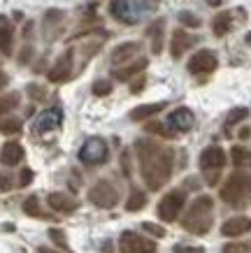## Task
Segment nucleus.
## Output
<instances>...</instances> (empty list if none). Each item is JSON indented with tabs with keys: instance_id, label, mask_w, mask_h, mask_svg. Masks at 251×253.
<instances>
[{
	"instance_id": "f257e3e1",
	"label": "nucleus",
	"mask_w": 251,
	"mask_h": 253,
	"mask_svg": "<svg viewBox=\"0 0 251 253\" xmlns=\"http://www.w3.org/2000/svg\"><path fill=\"white\" fill-rule=\"evenodd\" d=\"M140 174L145 179L149 191H160L172 176L175 168V151L170 146H163L153 139H137L135 142Z\"/></svg>"
},
{
	"instance_id": "f03ea898",
	"label": "nucleus",
	"mask_w": 251,
	"mask_h": 253,
	"mask_svg": "<svg viewBox=\"0 0 251 253\" xmlns=\"http://www.w3.org/2000/svg\"><path fill=\"white\" fill-rule=\"evenodd\" d=\"M214 223V200L209 195H198L189 211L182 216V228L191 235H207Z\"/></svg>"
},
{
	"instance_id": "7ed1b4c3",
	"label": "nucleus",
	"mask_w": 251,
	"mask_h": 253,
	"mask_svg": "<svg viewBox=\"0 0 251 253\" xmlns=\"http://www.w3.org/2000/svg\"><path fill=\"white\" fill-rule=\"evenodd\" d=\"M158 9V0H112L109 14L119 23L137 26V23Z\"/></svg>"
},
{
	"instance_id": "20e7f679",
	"label": "nucleus",
	"mask_w": 251,
	"mask_h": 253,
	"mask_svg": "<svg viewBox=\"0 0 251 253\" xmlns=\"http://www.w3.org/2000/svg\"><path fill=\"white\" fill-rule=\"evenodd\" d=\"M219 195L226 205L242 207L244 202L251 198V172H244V169L237 168V172H233L226 179V184L221 186Z\"/></svg>"
},
{
	"instance_id": "39448f33",
	"label": "nucleus",
	"mask_w": 251,
	"mask_h": 253,
	"mask_svg": "<svg viewBox=\"0 0 251 253\" xmlns=\"http://www.w3.org/2000/svg\"><path fill=\"white\" fill-rule=\"evenodd\" d=\"M79 161L84 165H102L109 161V146L102 137H89L79 149Z\"/></svg>"
},
{
	"instance_id": "423d86ee",
	"label": "nucleus",
	"mask_w": 251,
	"mask_h": 253,
	"mask_svg": "<svg viewBox=\"0 0 251 253\" xmlns=\"http://www.w3.org/2000/svg\"><path fill=\"white\" fill-rule=\"evenodd\" d=\"M184 205H186V193H184V191L175 188V191L165 193V195L160 198L158 207H156L158 218H160V221H165V223L177 221V216H179V211L184 209Z\"/></svg>"
},
{
	"instance_id": "0eeeda50",
	"label": "nucleus",
	"mask_w": 251,
	"mask_h": 253,
	"mask_svg": "<svg viewBox=\"0 0 251 253\" xmlns=\"http://www.w3.org/2000/svg\"><path fill=\"white\" fill-rule=\"evenodd\" d=\"M119 251L121 253H156V242L142 237L140 232L123 230L119 237Z\"/></svg>"
},
{
	"instance_id": "6e6552de",
	"label": "nucleus",
	"mask_w": 251,
	"mask_h": 253,
	"mask_svg": "<svg viewBox=\"0 0 251 253\" xmlns=\"http://www.w3.org/2000/svg\"><path fill=\"white\" fill-rule=\"evenodd\" d=\"M89 200L100 209H112V207H116V202H119V191H116L109 181L102 179V181H98V184L91 186Z\"/></svg>"
},
{
	"instance_id": "1a4fd4ad",
	"label": "nucleus",
	"mask_w": 251,
	"mask_h": 253,
	"mask_svg": "<svg viewBox=\"0 0 251 253\" xmlns=\"http://www.w3.org/2000/svg\"><path fill=\"white\" fill-rule=\"evenodd\" d=\"M219 65V58L212 49H200L198 54L191 56L189 61V72L191 75H212Z\"/></svg>"
},
{
	"instance_id": "9d476101",
	"label": "nucleus",
	"mask_w": 251,
	"mask_h": 253,
	"mask_svg": "<svg viewBox=\"0 0 251 253\" xmlns=\"http://www.w3.org/2000/svg\"><path fill=\"white\" fill-rule=\"evenodd\" d=\"M226 151L221 149V146L212 144L207 146V149H202V154H200L198 158V165L202 172H221L223 169V165H226Z\"/></svg>"
},
{
	"instance_id": "9b49d317",
	"label": "nucleus",
	"mask_w": 251,
	"mask_h": 253,
	"mask_svg": "<svg viewBox=\"0 0 251 253\" xmlns=\"http://www.w3.org/2000/svg\"><path fill=\"white\" fill-rule=\"evenodd\" d=\"M61 123H63L61 107L45 109V112L33 121V132H35V135H45V132H51V130H56V128H61Z\"/></svg>"
},
{
	"instance_id": "f8f14e48",
	"label": "nucleus",
	"mask_w": 251,
	"mask_h": 253,
	"mask_svg": "<svg viewBox=\"0 0 251 253\" xmlns=\"http://www.w3.org/2000/svg\"><path fill=\"white\" fill-rule=\"evenodd\" d=\"M72 63H75V49H68L58 61L53 63V68L49 70V75H47L49 82H51V84H63V82H68L70 75H72Z\"/></svg>"
},
{
	"instance_id": "ddd939ff",
	"label": "nucleus",
	"mask_w": 251,
	"mask_h": 253,
	"mask_svg": "<svg viewBox=\"0 0 251 253\" xmlns=\"http://www.w3.org/2000/svg\"><path fill=\"white\" fill-rule=\"evenodd\" d=\"M165 123L175 132H189V130H193V126H196V116H193V112H191L189 107H177L167 114Z\"/></svg>"
},
{
	"instance_id": "4468645a",
	"label": "nucleus",
	"mask_w": 251,
	"mask_h": 253,
	"mask_svg": "<svg viewBox=\"0 0 251 253\" xmlns=\"http://www.w3.org/2000/svg\"><path fill=\"white\" fill-rule=\"evenodd\" d=\"M140 51H142V44H140V42H123V44H119L114 51H112V65L119 68V65H126V63L135 61L137 56H140Z\"/></svg>"
},
{
	"instance_id": "2eb2a0df",
	"label": "nucleus",
	"mask_w": 251,
	"mask_h": 253,
	"mask_svg": "<svg viewBox=\"0 0 251 253\" xmlns=\"http://www.w3.org/2000/svg\"><path fill=\"white\" fill-rule=\"evenodd\" d=\"M196 42H198V38H196V35L186 33L184 28H177V31L172 33V40H170V54H172V58L184 56V51H186V49H191Z\"/></svg>"
},
{
	"instance_id": "dca6fc26",
	"label": "nucleus",
	"mask_w": 251,
	"mask_h": 253,
	"mask_svg": "<svg viewBox=\"0 0 251 253\" xmlns=\"http://www.w3.org/2000/svg\"><path fill=\"white\" fill-rule=\"evenodd\" d=\"M147 65H149V61H147L145 56H142V58L137 56L135 61L126 63L123 68H114V70H112V77L119 79V82H130L133 77H137V75H142Z\"/></svg>"
},
{
	"instance_id": "f3484780",
	"label": "nucleus",
	"mask_w": 251,
	"mask_h": 253,
	"mask_svg": "<svg viewBox=\"0 0 251 253\" xmlns=\"http://www.w3.org/2000/svg\"><path fill=\"white\" fill-rule=\"evenodd\" d=\"M47 202H49V207L53 211H61V214H72V211L79 209V202L72 195H68V193H49Z\"/></svg>"
},
{
	"instance_id": "a211bd4d",
	"label": "nucleus",
	"mask_w": 251,
	"mask_h": 253,
	"mask_svg": "<svg viewBox=\"0 0 251 253\" xmlns=\"http://www.w3.org/2000/svg\"><path fill=\"white\" fill-rule=\"evenodd\" d=\"M247 232H251V218H247V216H233L221 225L223 237H240V235H247Z\"/></svg>"
},
{
	"instance_id": "6ab92c4d",
	"label": "nucleus",
	"mask_w": 251,
	"mask_h": 253,
	"mask_svg": "<svg viewBox=\"0 0 251 253\" xmlns=\"http://www.w3.org/2000/svg\"><path fill=\"white\" fill-rule=\"evenodd\" d=\"M23 161V146L16 142V139H9L2 144L0 149V163L5 165V168H14L19 163Z\"/></svg>"
},
{
	"instance_id": "aec40b11",
	"label": "nucleus",
	"mask_w": 251,
	"mask_h": 253,
	"mask_svg": "<svg viewBox=\"0 0 251 253\" xmlns=\"http://www.w3.org/2000/svg\"><path fill=\"white\" fill-rule=\"evenodd\" d=\"M14 51V26L7 16H0V54L12 56Z\"/></svg>"
},
{
	"instance_id": "412c9836",
	"label": "nucleus",
	"mask_w": 251,
	"mask_h": 253,
	"mask_svg": "<svg viewBox=\"0 0 251 253\" xmlns=\"http://www.w3.org/2000/svg\"><path fill=\"white\" fill-rule=\"evenodd\" d=\"M165 107H167V102H149V105H140V107L130 109V121H147V119L160 114Z\"/></svg>"
},
{
	"instance_id": "4be33fe9",
	"label": "nucleus",
	"mask_w": 251,
	"mask_h": 253,
	"mask_svg": "<svg viewBox=\"0 0 251 253\" xmlns=\"http://www.w3.org/2000/svg\"><path fill=\"white\" fill-rule=\"evenodd\" d=\"M233 26H235V12H221V14L214 16L212 31L216 38H223V35H228L233 31Z\"/></svg>"
},
{
	"instance_id": "5701e85b",
	"label": "nucleus",
	"mask_w": 251,
	"mask_h": 253,
	"mask_svg": "<svg viewBox=\"0 0 251 253\" xmlns=\"http://www.w3.org/2000/svg\"><path fill=\"white\" fill-rule=\"evenodd\" d=\"M163 28H165V21H163V19H156V21L147 28V35L151 38L153 54H160V51H163Z\"/></svg>"
},
{
	"instance_id": "b1692460",
	"label": "nucleus",
	"mask_w": 251,
	"mask_h": 253,
	"mask_svg": "<svg viewBox=\"0 0 251 253\" xmlns=\"http://www.w3.org/2000/svg\"><path fill=\"white\" fill-rule=\"evenodd\" d=\"M230 161L240 169L251 168V149H247V146H233L230 149Z\"/></svg>"
},
{
	"instance_id": "393cba45",
	"label": "nucleus",
	"mask_w": 251,
	"mask_h": 253,
	"mask_svg": "<svg viewBox=\"0 0 251 253\" xmlns=\"http://www.w3.org/2000/svg\"><path fill=\"white\" fill-rule=\"evenodd\" d=\"M23 214L33 216V218H47V214L40 209V198L38 195H31V198L23 200Z\"/></svg>"
},
{
	"instance_id": "a878e982",
	"label": "nucleus",
	"mask_w": 251,
	"mask_h": 253,
	"mask_svg": "<svg viewBox=\"0 0 251 253\" xmlns=\"http://www.w3.org/2000/svg\"><path fill=\"white\" fill-rule=\"evenodd\" d=\"M145 130L147 132H153V135H160V137H165V139H170V137H175L177 132L167 126V123H160V121H149L145 126Z\"/></svg>"
},
{
	"instance_id": "bb28decb",
	"label": "nucleus",
	"mask_w": 251,
	"mask_h": 253,
	"mask_svg": "<svg viewBox=\"0 0 251 253\" xmlns=\"http://www.w3.org/2000/svg\"><path fill=\"white\" fill-rule=\"evenodd\" d=\"M21 119H14V116H2L0 119V132H5V135H16V132H21Z\"/></svg>"
},
{
	"instance_id": "cd10ccee",
	"label": "nucleus",
	"mask_w": 251,
	"mask_h": 253,
	"mask_svg": "<svg viewBox=\"0 0 251 253\" xmlns=\"http://www.w3.org/2000/svg\"><path fill=\"white\" fill-rule=\"evenodd\" d=\"M19 100H21V95H19V93H7V95H0V116L9 114L12 109L19 107Z\"/></svg>"
},
{
	"instance_id": "c85d7f7f",
	"label": "nucleus",
	"mask_w": 251,
	"mask_h": 253,
	"mask_svg": "<svg viewBox=\"0 0 251 253\" xmlns=\"http://www.w3.org/2000/svg\"><path fill=\"white\" fill-rule=\"evenodd\" d=\"M147 207V195L142 191H133L130 193V198L128 202H126V209L128 211H140V209H145Z\"/></svg>"
},
{
	"instance_id": "c756f323",
	"label": "nucleus",
	"mask_w": 251,
	"mask_h": 253,
	"mask_svg": "<svg viewBox=\"0 0 251 253\" xmlns=\"http://www.w3.org/2000/svg\"><path fill=\"white\" fill-rule=\"evenodd\" d=\"M247 116H249V109H247V107L230 109V114L226 116V130H230V128H233V126H237V123H242Z\"/></svg>"
},
{
	"instance_id": "7c9ffc66",
	"label": "nucleus",
	"mask_w": 251,
	"mask_h": 253,
	"mask_svg": "<svg viewBox=\"0 0 251 253\" xmlns=\"http://www.w3.org/2000/svg\"><path fill=\"white\" fill-rule=\"evenodd\" d=\"M112 82H107V79H98L96 84H93V95H98V98H105V95H109L112 93Z\"/></svg>"
},
{
	"instance_id": "2f4dec72",
	"label": "nucleus",
	"mask_w": 251,
	"mask_h": 253,
	"mask_svg": "<svg viewBox=\"0 0 251 253\" xmlns=\"http://www.w3.org/2000/svg\"><path fill=\"white\" fill-rule=\"evenodd\" d=\"M223 253H251V244L247 242H230L223 246Z\"/></svg>"
},
{
	"instance_id": "473e14b6",
	"label": "nucleus",
	"mask_w": 251,
	"mask_h": 253,
	"mask_svg": "<svg viewBox=\"0 0 251 253\" xmlns=\"http://www.w3.org/2000/svg\"><path fill=\"white\" fill-rule=\"evenodd\" d=\"M49 237H51V242H53L56 246H61L63 251H70V249H68V239H65V235H63L61 230L51 228V230H49Z\"/></svg>"
},
{
	"instance_id": "72a5a7b5",
	"label": "nucleus",
	"mask_w": 251,
	"mask_h": 253,
	"mask_svg": "<svg viewBox=\"0 0 251 253\" xmlns=\"http://www.w3.org/2000/svg\"><path fill=\"white\" fill-rule=\"evenodd\" d=\"M179 21L186 26V28H200V19L191 12H179Z\"/></svg>"
},
{
	"instance_id": "f704fd0d",
	"label": "nucleus",
	"mask_w": 251,
	"mask_h": 253,
	"mask_svg": "<svg viewBox=\"0 0 251 253\" xmlns=\"http://www.w3.org/2000/svg\"><path fill=\"white\" fill-rule=\"evenodd\" d=\"M142 230L153 235V237H165V228L158 225V223H142Z\"/></svg>"
},
{
	"instance_id": "c9c22d12",
	"label": "nucleus",
	"mask_w": 251,
	"mask_h": 253,
	"mask_svg": "<svg viewBox=\"0 0 251 253\" xmlns=\"http://www.w3.org/2000/svg\"><path fill=\"white\" fill-rule=\"evenodd\" d=\"M12 186H14V179L9 172H0V191H12Z\"/></svg>"
},
{
	"instance_id": "e433bc0d",
	"label": "nucleus",
	"mask_w": 251,
	"mask_h": 253,
	"mask_svg": "<svg viewBox=\"0 0 251 253\" xmlns=\"http://www.w3.org/2000/svg\"><path fill=\"white\" fill-rule=\"evenodd\" d=\"M28 95H33V100H45L47 91L42 88V86H38V84H28Z\"/></svg>"
},
{
	"instance_id": "4c0bfd02",
	"label": "nucleus",
	"mask_w": 251,
	"mask_h": 253,
	"mask_svg": "<svg viewBox=\"0 0 251 253\" xmlns=\"http://www.w3.org/2000/svg\"><path fill=\"white\" fill-rule=\"evenodd\" d=\"M175 253H205V249L202 246H186V244H177L175 249H172Z\"/></svg>"
},
{
	"instance_id": "58836bf2",
	"label": "nucleus",
	"mask_w": 251,
	"mask_h": 253,
	"mask_svg": "<svg viewBox=\"0 0 251 253\" xmlns=\"http://www.w3.org/2000/svg\"><path fill=\"white\" fill-rule=\"evenodd\" d=\"M33 176H35V174H33L31 168H23L21 174H19V186H28L33 181Z\"/></svg>"
},
{
	"instance_id": "ea45409f",
	"label": "nucleus",
	"mask_w": 251,
	"mask_h": 253,
	"mask_svg": "<svg viewBox=\"0 0 251 253\" xmlns=\"http://www.w3.org/2000/svg\"><path fill=\"white\" fill-rule=\"evenodd\" d=\"M142 88H145V77H137L135 82H133V86H130V91H133V93H140Z\"/></svg>"
},
{
	"instance_id": "a19ab883",
	"label": "nucleus",
	"mask_w": 251,
	"mask_h": 253,
	"mask_svg": "<svg viewBox=\"0 0 251 253\" xmlns=\"http://www.w3.org/2000/svg\"><path fill=\"white\" fill-rule=\"evenodd\" d=\"M7 82H9V77L2 72V70H0V88H5V86H7Z\"/></svg>"
},
{
	"instance_id": "79ce46f5",
	"label": "nucleus",
	"mask_w": 251,
	"mask_h": 253,
	"mask_svg": "<svg viewBox=\"0 0 251 253\" xmlns=\"http://www.w3.org/2000/svg\"><path fill=\"white\" fill-rule=\"evenodd\" d=\"M249 135H251V130H249V128H242V130H240V137H242V139H247V137H249Z\"/></svg>"
},
{
	"instance_id": "37998d69",
	"label": "nucleus",
	"mask_w": 251,
	"mask_h": 253,
	"mask_svg": "<svg viewBox=\"0 0 251 253\" xmlns=\"http://www.w3.org/2000/svg\"><path fill=\"white\" fill-rule=\"evenodd\" d=\"M38 253H58V251H51V249H47V246H40Z\"/></svg>"
},
{
	"instance_id": "c03bdc74",
	"label": "nucleus",
	"mask_w": 251,
	"mask_h": 253,
	"mask_svg": "<svg viewBox=\"0 0 251 253\" xmlns=\"http://www.w3.org/2000/svg\"><path fill=\"white\" fill-rule=\"evenodd\" d=\"M223 0H207V5H212V7H219Z\"/></svg>"
}]
</instances>
